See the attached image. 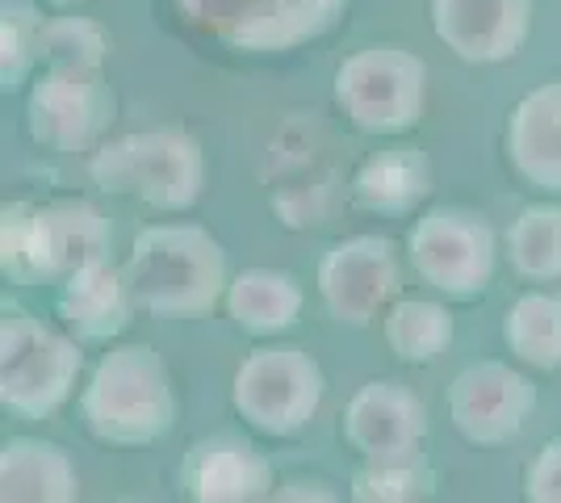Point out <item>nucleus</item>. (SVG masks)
<instances>
[{
	"instance_id": "obj_13",
	"label": "nucleus",
	"mask_w": 561,
	"mask_h": 503,
	"mask_svg": "<svg viewBox=\"0 0 561 503\" xmlns=\"http://www.w3.org/2000/svg\"><path fill=\"white\" fill-rule=\"evenodd\" d=\"M427 436V408L402 382H369L352 395L344 411V441L365 461H402L420 457Z\"/></svg>"
},
{
	"instance_id": "obj_26",
	"label": "nucleus",
	"mask_w": 561,
	"mask_h": 503,
	"mask_svg": "<svg viewBox=\"0 0 561 503\" xmlns=\"http://www.w3.org/2000/svg\"><path fill=\"white\" fill-rule=\"evenodd\" d=\"M110 34L89 18H59L43 34V72H105Z\"/></svg>"
},
{
	"instance_id": "obj_21",
	"label": "nucleus",
	"mask_w": 561,
	"mask_h": 503,
	"mask_svg": "<svg viewBox=\"0 0 561 503\" xmlns=\"http://www.w3.org/2000/svg\"><path fill=\"white\" fill-rule=\"evenodd\" d=\"M503 340L533 369L553 374L561 369V289H528L519 294L507 319H503Z\"/></svg>"
},
{
	"instance_id": "obj_17",
	"label": "nucleus",
	"mask_w": 561,
	"mask_h": 503,
	"mask_svg": "<svg viewBox=\"0 0 561 503\" xmlns=\"http://www.w3.org/2000/svg\"><path fill=\"white\" fill-rule=\"evenodd\" d=\"M507 156L540 193H561V80L540 84L507 118Z\"/></svg>"
},
{
	"instance_id": "obj_29",
	"label": "nucleus",
	"mask_w": 561,
	"mask_h": 503,
	"mask_svg": "<svg viewBox=\"0 0 561 503\" xmlns=\"http://www.w3.org/2000/svg\"><path fill=\"white\" fill-rule=\"evenodd\" d=\"M50 4H84V0H50Z\"/></svg>"
},
{
	"instance_id": "obj_28",
	"label": "nucleus",
	"mask_w": 561,
	"mask_h": 503,
	"mask_svg": "<svg viewBox=\"0 0 561 503\" xmlns=\"http://www.w3.org/2000/svg\"><path fill=\"white\" fill-rule=\"evenodd\" d=\"M268 503H344V500H340V491L328 487V482L289 479V482H277V491H273Z\"/></svg>"
},
{
	"instance_id": "obj_9",
	"label": "nucleus",
	"mask_w": 561,
	"mask_h": 503,
	"mask_svg": "<svg viewBox=\"0 0 561 503\" xmlns=\"http://www.w3.org/2000/svg\"><path fill=\"white\" fill-rule=\"evenodd\" d=\"M407 252L423 286H432L453 302H473L494 282L499 248H494L491 222L478 210L432 206L423 218H415L407 236Z\"/></svg>"
},
{
	"instance_id": "obj_7",
	"label": "nucleus",
	"mask_w": 561,
	"mask_h": 503,
	"mask_svg": "<svg viewBox=\"0 0 561 503\" xmlns=\"http://www.w3.org/2000/svg\"><path fill=\"white\" fill-rule=\"evenodd\" d=\"M427 68L402 47H365L335 72V105L360 135H407L423 118Z\"/></svg>"
},
{
	"instance_id": "obj_1",
	"label": "nucleus",
	"mask_w": 561,
	"mask_h": 503,
	"mask_svg": "<svg viewBox=\"0 0 561 503\" xmlns=\"http://www.w3.org/2000/svg\"><path fill=\"white\" fill-rule=\"evenodd\" d=\"M126 282L147 315L197 319L227 302V252L197 222H156L130 243Z\"/></svg>"
},
{
	"instance_id": "obj_2",
	"label": "nucleus",
	"mask_w": 561,
	"mask_h": 503,
	"mask_svg": "<svg viewBox=\"0 0 561 503\" xmlns=\"http://www.w3.org/2000/svg\"><path fill=\"white\" fill-rule=\"evenodd\" d=\"M114 227L93 202H13L0 215V268L13 282H68L84 268L110 264Z\"/></svg>"
},
{
	"instance_id": "obj_14",
	"label": "nucleus",
	"mask_w": 561,
	"mask_h": 503,
	"mask_svg": "<svg viewBox=\"0 0 561 503\" xmlns=\"http://www.w3.org/2000/svg\"><path fill=\"white\" fill-rule=\"evenodd\" d=\"M181 487L188 503H268L277 479L256 445L231 432H218L188 445L181 461Z\"/></svg>"
},
{
	"instance_id": "obj_15",
	"label": "nucleus",
	"mask_w": 561,
	"mask_h": 503,
	"mask_svg": "<svg viewBox=\"0 0 561 503\" xmlns=\"http://www.w3.org/2000/svg\"><path fill=\"white\" fill-rule=\"evenodd\" d=\"M432 30L466 64H503L533 30V0H432Z\"/></svg>"
},
{
	"instance_id": "obj_5",
	"label": "nucleus",
	"mask_w": 561,
	"mask_h": 503,
	"mask_svg": "<svg viewBox=\"0 0 561 503\" xmlns=\"http://www.w3.org/2000/svg\"><path fill=\"white\" fill-rule=\"evenodd\" d=\"M96 190L135 197L151 210H188L202 197L206 156L185 130H142L96 147L89 160Z\"/></svg>"
},
{
	"instance_id": "obj_8",
	"label": "nucleus",
	"mask_w": 561,
	"mask_h": 503,
	"mask_svg": "<svg viewBox=\"0 0 561 503\" xmlns=\"http://www.w3.org/2000/svg\"><path fill=\"white\" fill-rule=\"evenodd\" d=\"M188 25L231 50H294L328 34L348 0H172Z\"/></svg>"
},
{
	"instance_id": "obj_23",
	"label": "nucleus",
	"mask_w": 561,
	"mask_h": 503,
	"mask_svg": "<svg viewBox=\"0 0 561 503\" xmlns=\"http://www.w3.org/2000/svg\"><path fill=\"white\" fill-rule=\"evenodd\" d=\"M507 256L524 282H561V206L537 202L515 218Z\"/></svg>"
},
{
	"instance_id": "obj_12",
	"label": "nucleus",
	"mask_w": 561,
	"mask_h": 503,
	"mask_svg": "<svg viewBox=\"0 0 561 503\" xmlns=\"http://www.w3.org/2000/svg\"><path fill=\"white\" fill-rule=\"evenodd\" d=\"M398 294V252L386 236L331 243L319 261V298L340 328H369Z\"/></svg>"
},
{
	"instance_id": "obj_24",
	"label": "nucleus",
	"mask_w": 561,
	"mask_h": 503,
	"mask_svg": "<svg viewBox=\"0 0 561 503\" xmlns=\"http://www.w3.org/2000/svg\"><path fill=\"white\" fill-rule=\"evenodd\" d=\"M43 34H47V22L38 4L30 0L0 4V89L4 93H18L43 64Z\"/></svg>"
},
{
	"instance_id": "obj_4",
	"label": "nucleus",
	"mask_w": 561,
	"mask_h": 503,
	"mask_svg": "<svg viewBox=\"0 0 561 503\" xmlns=\"http://www.w3.org/2000/svg\"><path fill=\"white\" fill-rule=\"evenodd\" d=\"M84 369L80 340L22 307L0 315V403L18 420H50L76 390Z\"/></svg>"
},
{
	"instance_id": "obj_11",
	"label": "nucleus",
	"mask_w": 561,
	"mask_h": 503,
	"mask_svg": "<svg viewBox=\"0 0 561 503\" xmlns=\"http://www.w3.org/2000/svg\"><path fill=\"white\" fill-rule=\"evenodd\" d=\"M537 408V382L503 361L466 365L448 386V415L453 428L469 445H507L515 441Z\"/></svg>"
},
{
	"instance_id": "obj_20",
	"label": "nucleus",
	"mask_w": 561,
	"mask_h": 503,
	"mask_svg": "<svg viewBox=\"0 0 561 503\" xmlns=\"http://www.w3.org/2000/svg\"><path fill=\"white\" fill-rule=\"evenodd\" d=\"M302 286L280 268H243L227 289V315L234 319V328L260 340L289 332L302 315Z\"/></svg>"
},
{
	"instance_id": "obj_10",
	"label": "nucleus",
	"mask_w": 561,
	"mask_h": 503,
	"mask_svg": "<svg viewBox=\"0 0 561 503\" xmlns=\"http://www.w3.org/2000/svg\"><path fill=\"white\" fill-rule=\"evenodd\" d=\"M114 114L117 96L105 72H43L25 96L30 139L50 151H89Z\"/></svg>"
},
{
	"instance_id": "obj_16",
	"label": "nucleus",
	"mask_w": 561,
	"mask_h": 503,
	"mask_svg": "<svg viewBox=\"0 0 561 503\" xmlns=\"http://www.w3.org/2000/svg\"><path fill=\"white\" fill-rule=\"evenodd\" d=\"M55 311H59L64 332L76 335L80 344H110L114 335L130 328L139 302L130 294L126 268L96 264V268H84V273H76L68 282H59Z\"/></svg>"
},
{
	"instance_id": "obj_22",
	"label": "nucleus",
	"mask_w": 561,
	"mask_h": 503,
	"mask_svg": "<svg viewBox=\"0 0 561 503\" xmlns=\"http://www.w3.org/2000/svg\"><path fill=\"white\" fill-rule=\"evenodd\" d=\"M453 315L427 298H398L386 315V344L402 365H432L453 344Z\"/></svg>"
},
{
	"instance_id": "obj_6",
	"label": "nucleus",
	"mask_w": 561,
	"mask_h": 503,
	"mask_svg": "<svg viewBox=\"0 0 561 503\" xmlns=\"http://www.w3.org/2000/svg\"><path fill=\"white\" fill-rule=\"evenodd\" d=\"M328 378L319 361L294 344H260L234 369L231 408L264 436H298L323 408Z\"/></svg>"
},
{
	"instance_id": "obj_3",
	"label": "nucleus",
	"mask_w": 561,
	"mask_h": 503,
	"mask_svg": "<svg viewBox=\"0 0 561 503\" xmlns=\"http://www.w3.org/2000/svg\"><path fill=\"white\" fill-rule=\"evenodd\" d=\"M84 428L101 445L139 449L164 441L176 424V390L151 344H117L93 365L80 395Z\"/></svg>"
},
{
	"instance_id": "obj_18",
	"label": "nucleus",
	"mask_w": 561,
	"mask_h": 503,
	"mask_svg": "<svg viewBox=\"0 0 561 503\" xmlns=\"http://www.w3.org/2000/svg\"><path fill=\"white\" fill-rule=\"evenodd\" d=\"M80 475L64 445L13 436L0 449V503H76Z\"/></svg>"
},
{
	"instance_id": "obj_25",
	"label": "nucleus",
	"mask_w": 561,
	"mask_h": 503,
	"mask_svg": "<svg viewBox=\"0 0 561 503\" xmlns=\"http://www.w3.org/2000/svg\"><path fill=\"white\" fill-rule=\"evenodd\" d=\"M432 487L436 475L423 454L402 461H365L352 475V503H423Z\"/></svg>"
},
{
	"instance_id": "obj_27",
	"label": "nucleus",
	"mask_w": 561,
	"mask_h": 503,
	"mask_svg": "<svg viewBox=\"0 0 561 503\" xmlns=\"http://www.w3.org/2000/svg\"><path fill=\"white\" fill-rule=\"evenodd\" d=\"M524 503H561V436L545 441L524 470Z\"/></svg>"
},
{
	"instance_id": "obj_19",
	"label": "nucleus",
	"mask_w": 561,
	"mask_h": 503,
	"mask_svg": "<svg viewBox=\"0 0 561 503\" xmlns=\"http://www.w3.org/2000/svg\"><path fill=\"white\" fill-rule=\"evenodd\" d=\"M432 193V164L423 147L394 144L374 151L352 176V202L369 215L402 218Z\"/></svg>"
}]
</instances>
